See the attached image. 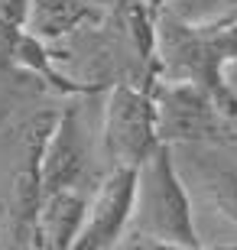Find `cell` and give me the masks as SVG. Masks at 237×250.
I'll list each match as a JSON object with an SVG mask.
<instances>
[{"mask_svg":"<svg viewBox=\"0 0 237 250\" xmlns=\"http://www.w3.org/2000/svg\"><path fill=\"white\" fill-rule=\"evenodd\" d=\"M55 111H39L29 121H23L10 143V163L7 179L0 186V237L3 244L17 247H39V202H43V146L52 130Z\"/></svg>","mask_w":237,"mask_h":250,"instance_id":"obj_3","label":"cell"},{"mask_svg":"<svg viewBox=\"0 0 237 250\" xmlns=\"http://www.w3.org/2000/svg\"><path fill=\"white\" fill-rule=\"evenodd\" d=\"M29 13V29H36L39 36H65L72 26H78L91 10L88 0H26Z\"/></svg>","mask_w":237,"mask_h":250,"instance_id":"obj_10","label":"cell"},{"mask_svg":"<svg viewBox=\"0 0 237 250\" xmlns=\"http://www.w3.org/2000/svg\"><path fill=\"white\" fill-rule=\"evenodd\" d=\"M192 166H195V176H198L211 208L237 228V163L198 149V153H192Z\"/></svg>","mask_w":237,"mask_h":250,"instance_id":"obj_9","label":"cell"},{"mask_svg":"<svg viewBox=\"0 0 237 250\" xmlns=\"http://www.w3.org/2000/svg\"><path fill=\"white\" fill-rule=\"evenodd\" d=\"M231 133H234V137H237V124H234V127H231Z\"/></svg>","mask_w":237,"mask_h":250,"instance_id":"obj_14","label":"cell"},{"mask_svg":"<svg viewBox=\"0 0 237 250\" xmlns=\"http://www.w3.org/2000/svg\"><path fill=\"white\" fill-rule=\"evenodd\" d=\"M140 166H110L104 186L88 198V211L72 241V250H110L117 247L133 221Z\"/></svg>","mask_w":237,"mask_h":250,"instance_id":"obj_6","label":"cell"},{"mask_svg":"<svg viewBox=\"0 0 237 250\" xmlns=\"http://www.w3.org/2000/svg\"><path fill=\"white\" fill-rule=\"evenodd\" d=\"M163 10L195 26H224L237 20V0H169Z\"/></svg>","mask_w":237,"mask_h":250,"instance_id":"obj_11","label":"cell"},{"mask_svg":"<svg viewBox=\"0 0 237 250\" xmlns=\"http://www.w3.org/2000/svg\"><path fill=\"white\" fill-rule=\"evenodd\" d=\"M88 3H108V0H88Z\"/></svg>","mask_w":237,"mask_h":250,"instance_id":"obj_13","label":"cell"},{"mask_svg":"<svg viewBox=\"0 0 237 250\" xmlns=\"http://www.w3.org/2000/svg\"><path fill=\"white\" fill-rule=\"evenodd\" d=\"M43 195L59 188H78L88 176V143L82 133V121L72 107L55 111L52 130L43 146Z\"/></svg>","mask_w":237,"mask_h":250,"instance_id":"obj_7","label":"cell"},{"mask_svg":"<svg viewBox=\"0 0 237 250\" xmlns=\"http://www.w3.org/2000/svg\"><path fill=\"white\" fill-rule=\"evenodd\" d=\"M156 133L163 143H208L231 133L234 117L221 111L198 84L163 78L153 84Z\"/></svg>","mask_w":237,"mask_h":250,"instance_id":"obj_5","label":"cell"},{"mask_svg":"<svg viewBox=\"0 0 237 250\" xmlns=\"http://www.w3.org/2000/svg\"><path fill=\"white\" fill-rule=\"evenodd\" d=\"M130 224H137V234L150 237L153 247H179V250L201 247L189 192H185V182L172 159V143L159 140L153 153L140 163L137 205H133Z\"/></svg>","mask_w":237,"mask_h":250,"instance_id":"obj_2","label":"cell"},{"mask_svg":"<svg viewBox=\"0 0 237 250\" xmlns=\"http://www.w3.org/2000/svg\"><path fill=\"white\" fill-rule=\"evenodd\" d=\"M101 130H104V153L110 156V166H140L159 143L153 84L146 88L114 84L104 101Z\"/></svg>","mask_w":237,"mask_h":250,"instance_id":"obj_4","label":"cell"},{"mask_svg":"<svg viewBox=\"0 0 237 250\" xmlns=\"http://www.w3.org/2000/svg\"><path fill=\"white\" fill-rule=\"evenodd\" d=\"M153 56L163 78L198 84L228 117H237V91L228 84V65L237 62V20L224 26H195L159 10Z\"/></svg>","mask_w":237,"mask_h":250,"instance_id":"obj_1","label":"cell"},{"mask_svg":"<svg viewBox=\"0 0 237 250\" xmlns=\"http://www.w3.org/2000/svg\"><path fill=\"white\" fill-rule=\"evenodd\" d=\"M88 211V195L82 188H59L46 192L39 202V247L72 250V241Z\"/></svg>","mask_w":237,"mask_h":250,"instance_id":"obj_8","label":"cell"},{"mask_svg":"<svg viewBox=\"0 0 237 250\" xmlns=\"http://www.w3.org/2000/svg\"><path fill=\"white\" fill-rule=\"evenodd\" d=\"M166 3H169V0H133V7H137V10H143L146 17H153V20L159 17V10H163Z\"/></svg>","mask_w":237,"mask_h":250,"instance_id":"obj_12","label":"cell"}]
</instances>
